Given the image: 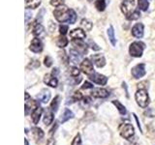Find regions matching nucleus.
I'll use <instances>...</instances> for the list:
<instances>
[{
	"label": "nucleus",
	"instance_id": "f257e3e1",
	"mask_svg": "<svg viewBox=\"0 0 155 145\" xmlns=\"http://www.w3.org/2000/svg\"><path fill=\"white\" fill-rule=\"evenodd\" d=\"M53 14L57 21L59 22H65L69 21V16H70V10L68 9L65 5H61L55 8L53 11Z\"/></svg>",
	"mask_w": 155,
	"mask_h": 145
},
{
	"label": "nucleus",
	"instance_id": "f03ea898",
	"mask_svg": "<svg viewBox=\"0 0 155 145\" xmlns=\"http://www.w3.org/2000/svg\"><path fill=\"white\" fill-rule=\"evenodd\" d=\"M135 99L140 108H145L149 105V97L145 89H139L135 94Z\"/></svg>",
	"mask_w": 155,
	"mask_h": 145
},
{
	"label": "nucleus",
	"instance_id": "7ed1b4c3",
	"mask_svg": "<svg viewBox=\"0 0 155 145\" xmlns=\"http://www.w3.org/2000/svg\"><path fill=\"white\" fill-rule=\"evenodd\" d=\"M145 45L142 42H134L130 45L129 53L133 57H140L143 55Z\"/></svg>",
	"mask_w": 155,
	"mask_h": 145
},
{
	"label": "nucleus",
	"instance_id": "20e7f679",
	"mask_svg": "<svg viewBox=\"0 0 155 145\" xmlns=\"http://www.w3.org/2000/svg\"><path fill=\"white\" fill-rule=\"evenodd\" d=\"M119 134L120 135L125 139H130L135 134V129L131 124L129 123H124L120 125L119 127Z\"/></svg>",
	"mask_w": 155,
	"mask_h": 145
},
{
	"label": "nucleus",
	"instance_id": "39448f33",
	"mask_svg": "<svg viewBox=\"0 0 155 145\" xmlns=\"http://www.w3.org/2000/svg\"><path fill=\"white\" fill-rule=\"evenodd\" d=\"M136 5L133 0H125L121 4V11L126 16V18L130 17L136 11Z\"/></svg>",
	"mask_w": 155,
	"mask_h": 145
},
{
	"label": "nucleus",
	"instance_id": "423d86ee",
	"mask_svg": "<svg viewBox=\"0 0 155 145\" xmlns=\"http://www.w3.org/2000/svg\"><path fill=\"white\" fill-rule=\"evenodd\" d=\"M131 74H132L134 79H140L145 75V65L144 64H138L135 67L132 68V71H131Z\"/></svg>",
	"mask_w": 155,
	"mask_h": 145
},
{
	"label": "nucleus",
	"instance_id": "0eeeda50",
	"mask_svg": "<svg viewBox=\"0 0 155 145\" xmlns=\"http://www.w3.org/2000/svg\"><path fill=\"white\" fill-rule=\"evenodd\" d=\"M81 70L84 72L85 75L90 76L94 72L93 70V65H92V62L89 59H84L81 63Z\"/></svg>",
	"mask_w": 155,
	"mask_h": 145
},
{
	"label": "nucleus",
	"instance_id": "6e6552de",
	"mask_svg": "<svg viewBox=\"0 0 155 145\" xmlns=\"http://www.w3.org/2000/svg\"><path fill=\"white\" fill-rule=\"evenodd\" d=\"M29 50L32 52L39 53L43 50V43L39 38H34L30 43V46H29Z\"/></svg>",
	"mask_w": 155,
	"mask_h": 145
},
{
	"label": "nucleus",
	"instance_id": "1a4fd4ad",
	"mask_svg": "<svg viewBox=\"0 0 155 145\" xmlns=\"http://www.w3.org/2000/svg\"><path fill=\"white\" fill-rule=\"evenodd\" d=\"M88 77L90 80H92L93 82H95V83L100 84V85H105L107 83V81H108V79H107L105 76L98 74V72H95L92 75L88 76Z\"/></svg>",
	"mask_w": 155,
	"mask_h": 145
},
{
	"label": "nucleus",
	"instance_id": "9d476101",
	"mask_svg": "<svg viewBox=\"0 0 155 145\" xmlns=\"http://www.w3.org/2000/svg\"><path fill=\"white\" fill-rule=\"evenodd\" d=\"M70 37L73 39V40H84V39L86 37V34L84 31V29L76 28L70 32Z\"/></svg>",
	"mask_w": 155,
	"mask_h": 145
},
{
	"label": "nucleus",
	"instance_id": "9b49d317",
	"mask_svg": "<svg viewBox=\"0 0 155 145\" xmlns=\"http://www.w3.org/2000/svg\"><path fill=\"white\" fill-rule=\"evenodd\" d=\"M91 61L98 68H102L106 65V59L103 54H93L91 56Z\"/></svg>",
	"mask_w": 155,
	"mask_h": 145
},
{
	"label": "nucleus",
	"instance_id": "f8f14e48",
	"mask_svg": "<svg viewBox=\"0 0 155 145\" xmlns=\"http://www.w3.org/2000/svg\"><path fill=\"white\" fill-rule=\"evenodd\" d=\"M37 99L39 102H41V103L47 104L51 99V92L48 89H43L40 93L37 95Z\"/></svg>",
	"mask_w": 155,
	"mask_h": 145
},
{
	"label": "nucleus",
	"instance_id": "ddd939ff",
	"mask_svg": "<svg viewBox=\"0 0 155 145\" xmlns=\"http://www.w3.org/2000/svg\"><path fill=\"white\" fill-rule=\"evenodd\" d=\"M132 35L138 39L142 38L143 36V23L135 24L132 28Z\"/></svg>",
	"mask_w": 155,
	"mask_h": 145
},
{
	"label": "nucleus",
	"instance_id": "4468645a",
	"mask_svg": "<svg viewBox=\"0 0 155 145\" xmlns=\"http://www.w3.org/2000/svg\"><path fill=\"white\" fill-rule=\"evenodd\" d=\"M91 96L94 98H107L109 96V92L104 88H95L91 91Z\"/></svg>",
	"mask_w": 155,
	"mask_h": 145
},
{
	"label": "nucleus",
	"instance_id": "2eb2a0df",
	"mask_svg": "<svg viewBox=\"0 0 155 145\" xmlns=\"http://www.w3.org/2000/svg\"><path fill=\"white\" fill-rule=\"evenodd\" d=\"M44 82L51 87H56L58 84V80L56 77L53 76L52 75H48V74L46 75L45 77H44Z\"/></svg>",
	"mask_w": 155,
	"mask_h": 145
},
{
	"label": "nucleus",
	"instance_id": "dca6fc26",
	"mask_svg": "<svg viewBox=\"0 0 155 145\" xmlns=\"http://www.w3.org/2000/svg\"><path fill=\"white\" fill-rule=\"evenodd\" d=\"M43 112V108L38 106L36 109H34L31 113V119H32V122L34 124H38L39 123V120L41 118V115Z\"/></svg>",
	"mask_w": 155,
	"mask_h": 145
},
{
	"label": "nucleus",
	"instance_id": "f3484780",
	"mask_svg": "<svg viewBox=\"0 0 155 145\" xmlns=\"http://www.w3.org/2000/svg\"><path fill=\"white\" fill-rule=\"evenodd\" d=\"M72 44H73V46L77 48L76 50L80 51L81 53L86 52V45L82 42V40H73Z\"/></svg>",
	"mask_w": 155,
	"mask_h": 145
},
{
	"label": "nucleus",
	"instance_id": "a211bd4d",
	"mask_svg": "<svg viewBox=\"0 0 155 145\" xmlns=\"http://www.w3.org/2000/svg\"><path fill=\"white\" fill-rule=\"evenodd\" d=\"M33 35L36 36L37 38H40L42 36L45 35V29H44V26L42 24L39 22V23H36L35 26L33 28Z\"/></svg>",
	"mask_w": 155,
	"mask_h": 145
},
{
	"label": "nucleus",
	"instance_id": "6ab92c4d",
	"mask_svg": "<svg viewBox=\"0 0 155 145\" xmlns=\"http://www.w3.org/2000/svg\"><path fill=\"white\" fill-rule=\"evenodd\" d=\"M44 124L48 126L52 123L53 121V111L51 109H47L45 111V116H44Z\"/></svg>",
	"mask_w": 155,
	"mask_h": 145
},
{
	"label": "nucleus",
	"instance_id": "aec40b11",
	"mask_svg": "<svg viewBox=\"0 0 155 145\" xmlns=\"http://www.w3.org/2000/svg\"><path fill=\"white\" fill-rule=\"evenodd\" d=\"M70 60L73 63H80L81 60V54L80 51H78L76 50H70Z\"/></svg>",
	"mask_w": 155,
	"mask_h": 145
},
{
	"label": "nucleus",
	"instance_id": "412c9836",
	"mask_svg": "<svg viewBox=\"0 0 155 145\" xmlns=\"http://www.w3.org/2000/svg\"><path fill=\"white\" fill-rule=\"evenodd\" d=\"M72 118H74V113H73L69 108H65L64 112L61 115L60 121H61V123H65L68 120H70Z\"/></svg>",
	"mask_w": 155,
	"mask_h": 145
},
{
	"label": "nucleus",
	"instance_id": "4be33fe9",
	"mask_svg": "<svg viewBox=\"0 0 155 145\" xmlns=\"http://www.w3.org/2000/svg\"><path fill=\"white\" fill-rule=\"evenodd\" d=\"M41 0H25L26 9H36L40 6Z\"/></svg>",
	"mask_w": 155,
	"mask_h": 145
},
{
	"label": "nucleus",
	"instance_id": "5701e85b",
	"mask_svg": "<svg viewBox=\"0 0 155 145\" xmlns=\"http://www.w3.org/2000/svg\"><path fill=\"white\" fill-rule=\"evenodd\" d=\"M113 104L116 106V108L118 109L119 113H120L121 115H125L126 113H127V110H126V108H125V106H124L122 104L120 103V102L114 100V101H113Z\"/></svg>",
	"mask_w": 155,
	"mask_h": 145
},
{
	"label": "nucleus",
	"instance_id": "b1692460",
	"mask_svg": "<svg viewBox=\"0 0 155 145\" xmlns=\"http://www.w3.org/2000/svg\"><path fill=\"white\" fill-rule=\"evenodd\" d=\"M32 133H33V135L34 137H35L36 139H41L44 137V132L42 130V129L38 128V127H34L31 129Z\"/></svg>",
	"mask_w": 155,
	"mask_h": 145
},
{
	"label": "nucleus",
	"instance_id": "393cba45",
	"mask_svg": "<svg viewBox=\"0 0 155 145\" xmlns=\"http://www.w3.org/2000/svg\"><path fill=\"white\" fill-rule=\"evenodd\" d=\"M56 45L58 47H65L67 45H68V40H67V38L64 37V35H61L60 37H58L57 38V41H56Z\"/></svg>",
	"mask_w": 155,
	"mask_h": 145
},
{
	"label": "nucleus",
	"instance_id": "a878e982",
	"mask_svg": "<svg viewBox=\"0 0 155 145\" xmlns=\"http://www.w3.org/2000/svg\"><path fill=\"white\" fill-rule=\"evenodd\" d=\"M60 97L56 96L54 99L52 100L51 104V109L53 111V112H56L58 109V106H59V103H60Z\"/></svg>",
	"mask_w": 155,
	"mask_h": 145
},
{
	"label": "nucleus",
	"instance_id": "bb28decb",
	"mask_svg": "<svg viewBox=\"0 0 155 145\" xmlns=\"http://www.w3.org/2000/svg\"><path fill=\"white\" fill-rule=\"evenodd\" d=\"M108 36L110 39V42L111 43V45L115 46L116 44V40H115V36H114V27L113 26H110V28L108 29Z\"/></svg>",
	"mask_w": 155,
	"mask_h": 145
},
{
	"label": "nucleus",
	"instance_id": "cd10ccee",
	"mask_svg": "<svg viewBox=\"0 0 155 145\" xmlns=\"http://www.w3.org/2000/svg\"><path fill=\"white\" fill-rule=\"evenodd\" d=\"M81 26L82 29H84V30H85V31H90L91 29H92V23L89 21H87V19L84 18L81 21Z\"/></svg>",
	"mask_w": 155,
	"mask_h": 145
},
{
	"label": "nucleus",
	"instance_id": "c85d7f7f",
	"mask_svg": "<svg viewBox=\"0 0 155 145\" xmlns=\"http://www.w3.org/2000/svg\"><path fill=\"white\" fill-rule=\"evenodd\" d=\"M138 6L142 11H147L149 7L148 0H138Z\"/></svg>",
	"mask_w": 155,
	"mask_h": 145
},
{
	"label": "nucleus",
	"instance_id": "c756f323",
	"mask_svg": "<svg viewBox=\"0 0 155 145\" xmlns=\"http://www.w3.org/2000/svg\"><path fill=\"white\" fill-rule=\"evenodd\" d=\"M95 7L99 12H103L106 8V1L105 0H97L95 2Z\"/></svg>",
	"mask_w": 155,
	"mask_h": 145
},
{
	"label": "nucleus",
	"instance_id": "7c9ffc66",
	"mask_svg": "<svg viewBox=\"0 0 155 145\" xmlns=\"http://www.w3.org/2000/svg\"><path fill=\"white\" fill-rule=\"evenodd\" d=\"M77 21V14L74 10H70V16H69V23L70 24H74Z\"/></svg>",
	"mask_w": 155,
	"mask_h": 145
},
{
	"label": "nucleus",
	"instance_id": "2f4dec72",
	"mask_svg": "<svg viewBox=\"0 0 155 145\" xmlns=\"http://www.w3.org/2000/svg\"><path fill=\"white\" fill-rule=\"evenodd\" d=\"M140 17V11H138V10H136V11L131 14L130 17L127 18V19H129V21H135V19H138Z\"/></svg>",
	"mask_w": 155,
	"mask_h": 145
},
{
	"label": "nucleus",
	"instance_id": "473e14b6",
	"mask_svg": "<svg viewBox=\"0 0 155 145\" xmlns=\"http://www.w3.org/2000/svg\"><path fill=\"white\" fill-rule=\"evenodd\" d=\"M147 117H155V109L154 108H147L143 113Z\"/></svg>",
	"mask_w": 155,
	"mask_h": 145
},
{
	"label": "nucleus",
	"instance_id": "72a5a7b5",
	"mask_svg": "<svg viewBox=\"0 0 155 145\" xmlns=\"http://www.w3.org/2000/svg\"><path fill=\"white\" fill-rule=\"evenodd\" d=\"M65 2V0H51V5L54 7H58V6H61Z\"/></svg>",
	"mask_w": 155,
	"mask_h": 145
},
{
	"label": "nucleus",
	"instance_id": "f704fd0d",
	"mask_svg": "<svg viewBox=\"0 0 155 145\" xmlns=\"http://www.w3.org/2000/svg\"><path fill=\"white\" fill-rule=\"evenodd\" d=\"M72 145H82L81 144V135L80 134H77L76 137H75V138L73 139Z\"/></svg>",
	"mask_w": 155,
	"mask_h": 145
},
{
	"label": "nucleus",
	"instance_id": "c9c22d12",
	"mask_svg": "<svg viewBox=\"0 0 155 145\" xmlns=\"http://www.w3.org/2000/svg\"><path fill=\"white\" fill-rule=\"evenodd\" d=\"M80 70L78 69L77 67H72L71 69H70V74H71V76H78L80 75Z\"/></svg>",
	"mask_w": 155,
	"mask_h": 145
},
{
	"label": "nucleus",
	"instance_id": "e433bc0d",
	"mask_svg": "<svg viewBox=\"0 0 155 145\" xmlns=\"http://www.w3.org/2000/svg\"><path fill=\"white\" fill-rule=\"evenodd\" d=\"M73 99H74L75 101H81V100L84 99V97H82V95L80 91H76L74 93V95H73Z\"/></svg>",
	"mask_w": 155,
	"mask_h": 145
},
{
	"label": "nucleus",
	"instance_id": "4c0bfd02",
	"mask_svg": "<svg viewBox=\"0 0 155 145\" xmlns=\"http://www.w3.org/2000/svg\"><path fill=\"white\" fill-rule=\"evenodd\" d=\"M59 32L61 35H65L68 32V25H64V24H61L59 26Z\"/></svg>",
	"mask_w": 155,
	"mask_h": 145
},
{
	"label": "nucleus",
	"instance_id": "58836bf2",
	"mask_svg": "<svg viewBox=\"0 0 155 145\" xmlns=\"http://www.w3.org/2000/svg\"><path fill=\"white\" fill-rule=\"evenodd\" d=\"M44 64L47 67H51L52 65V59L50 57V56H47L45 58V60H44Z\"/></svg>",
	"mask_w": 155,
	"mask_h": 145
},
{
	"label": "nucleus",
	"instance_id": "ea45409f",
	"mask_svg": "<svg viewBox=\"0 0 155 145\" xmlns=\"http://www.w3.org/2000/svg\"><path fill=\"white\" fill-rule=\"evenodd\" d=\"M81 88L82 89H92V88H93V85H92L90 82L85 81L84 83V85L81 86Z\"/></svg>",
	"mask_w": 155,
	"mask_h": 145
},
{
	"label": "nucleus",
	"instance_id": "a19ab883",
	"mask_svg": "<svg viewBox=\"0 0 155 145\" xmlns=\"http://www.w3.org/2000/svg\"><path fill=\"white\" fill-rule=\"evenodd\" d=\"M89 45H90V47H91L93 50H100V47H98V45H96V44H95L94 42L89 41Z\"/></svg>",
	"mask_w": 155,
	"mask_h": 145
},
{
	"label": "nucleus",
	"instance_id": "79ce46f5",
	"mask_svg": "<svg viewBox=\"0 0 155 145\" xmlns=\"http://www.w3.org/2000/svg\"><path fill=\"white\" fill-rule=\"evenodd\" d=\"M32 18V14L31 13H29L27 10H26V12H25V22L28 23L29 21V18Z\"/></svg>",
	"mask_w": 155,
	"mask_h": 145
},
{
	"label": "nucleus",
	"instance_id": "37998d69",
	"mask_svg": "<svg viewBox=\"0 0 155 145\" xmlns=\"http://www.w3.org/2000/svg\"><path fill=\"white\" fill-rule=\"evenodd\" d=\"M57 127H58V124L55 122L54 123V125H53V127L50 130V134H53L55 133V130H56V129H57Z\"/></svg>",
	"mask_w": 155,
	"mask_h": 145
},
{
	"label": "nucleus",
	"instance_id": "c03bdc74",
	"mask_svg": "<svg viewBox=\"0 0 155 145\" xmlns=\"http://www.w3.org/2000/svg\"><path fill=\"white\" fill-rule=\"evenodd\" d=\"M47 145H55V141L53 138H50L47 141Z\"/></svg>",
	"mask_w": 155,
	"mask_h": 145
},
{
	"label": "nucleus",
	"instance_id": "a18cd8bd",
	"mask_svg": "<svg viewBox=\"0 0 155 145\" xmlns=\"http://www.w3.org/2000/svg\"><path fill=\"white\" fill-rule=\"evenodd\" d=\"M58 74H59V71H58V69H57V68H55V69H53V71H52V76H55L56 77V76L58 75Z\"/></svg>",
	"mask_w": 155,
	"mask_h": 145
},
{
	"label": "nucleus",
	"instance_id": "49530a36",
	"mask_svg": "<svg viewBox=\"0 0 155 145\" xmlns=\"http://www.w3.org/2000/svg\"><path fill=\"white\" fill-rule=\"evenodd\" d=\"M84 104H89L90 103V98H88V97H85V98H84Z\"/></svg>",
	"mask_w": 155,
	"mask_h": 145
},
{
	"label": "nucleus",
	"instance_id": "de8ad7c7",
	"mask_svg": "<svg viewBox=\"0 0 155 145\" xmlns=\"http://www.w3.org/2000/svg\"><path fill=\"white\" fill-rule=\"evenodd\" d=\"M24 143H25V145H29V143H28V140L25 138V139H24Z\"/></svg>",
	"mask_w": 155,
	"mask_h": 145
}]
</instances>
